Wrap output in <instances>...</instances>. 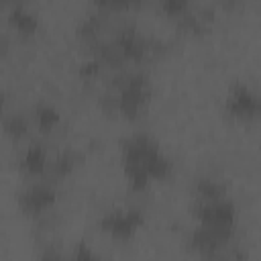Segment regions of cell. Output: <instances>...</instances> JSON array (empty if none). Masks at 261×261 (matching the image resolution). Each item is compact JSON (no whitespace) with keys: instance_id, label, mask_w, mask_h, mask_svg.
I'll return each mask as SVG.
<instances>
[{"instance_id":"cell-1","label":"cell","mask_w":261,"mask_h":261,"mask_svg":"<svg viewBox=\"0 0 261 261\" xmlns=\"http://www.w3.org/2000/svg\"><path fill=\"white\" fill-rule=\"evenodd\" d=\"M122 169L133 192H145L151 181H163L173 173V161L145 133L130 135L122 143Z\"/></svg>"},{"instance_id":"cell-2","label":"cell","mask_w":261,"mask_h":261,"mask_svg":"<svg viewBox=\"0 0 261 261\" xmlns=\"http://www.w3.org/2000/svg\"><path fill=\"white\" fill-rule=\"evenodd\" d=\"M194 216L198 220V226L210 228L226 237H234L237 208L226 196L218 200H196Z\"/></svg>"},{"instance_id":"cell-3","label":"cell","mask_w":261,"mask_h":261,"mask_svg":"<svg viewBox=\"0 0 261 261\" xmlns=\"http://www.w3.org/2000/svg\"><path fill=\"white\" fill-rule=\"evenodd\" d=\"M100 230L106 232L112 241H130L143 226L145 214L141 208H114L100 216Z\"/></svg>"},{"instance_id":"cell-4","label":"cell","mask_w":261,"mask_h":261,"mask_svg":"<svg viewBox=\"0 0 261 261\" xmlns=\"http://www.w3.org/2000/svg\"><path fill=\"white\" fill-rule=\"evenodd\" d=\"M57 202V190L49 177H41L29 184L18 194V208L29 216H43L47 214Z\"/></svg>"},{"instance_id":"cell-5","label":"cell","mask_w":261,"mask_h":261,"mask_svg":"<svg viewBox=\"0 0 261 261\" xmlns=\"http://www.w3.org/2000/svg\"><path fill=\"white\" fill-rule=\"evenodd\" d=\"M226 110H228V114H232L234 118H241V120L259 118L261 116V96L257 92H253L249 86L237 84L230 88V92L226 96Z\"/></svg>"},{"instance_id":"cell-6","label":"cell","mask_w":261,"mask_h":261,"mask_svg":"<svg viewBox=\"0 0 261 261\" xmlns=\"http://www.w3.org/2000/svg\"><path fill=\"white\" fill-rule=\"evenodd\" d=\"M49 161H51V157H49L47 149L39 143H33L22 151V155L18 159V167L22 169V173H27L31 177H45L47 169H49Z\"/></svg>"},{"instance_id":"cell-7","label":"cell","mask_w":261,"mask_h":261,"mask_svg":"<svg viewBox=\"0 0 261 261\" xmlns=\"http://www.w3.org/2000/svg\"><path fill=\"white\" fill-rule=\"evenodd\" d=\"M10 24L12 29L22 35V37H33L37 31H39V18L35 12H31L27 6L22 4H16L12 10H10Z\"/></svg>"},{"instance_id":"cell-8","label":"cell","mask_w":261,"mask_h":261,"mask_svg":"<svg viewBox=\"0 0 261 261\" xmlns=\"http://www.w3.org/2000/svg\"><path fill=\"white\" fill-rule=\"evenodd\" d=\"M31 118H33V124L41 130V133H51L59 122H61V114L59 110L53 106V104H37L35 110L31 112Z\"/></svg>"},{"instance_id":"cell-9","label":"cell","mask_w":261,"mask_h":261,"mask_svg":"<svg viewBox=\"0 0 261 261\" xmlns=\"http://www.w3.org/2000/svg\"><path fill=\"white\" fill-rule=\"evenodd\" d=\"M77 161H80V157H77L73 151H61L59 155L51 157L49 169H47V175H45V177H53V179L67 177V175L77 167Z\"/></svg>"},{"instance_id":"cell-10","label":"cell","mask_w":261,"mask_h":261,"mask_svg":"<svg viewBox=\"0 0 261 261\" xmlns=\"http://www.w3.org/2000/svg\"><path fill=\"white\" fill-rule=\"evenodd\" d=\"M194 194L196 200H218L226 196V188L214 177H198L194 181Z\"/></svg>"},{"instance_id":"cell-11","label":"cell","mask_w":261,"mask_h":261,"mask_svg":"<svg viewBox=\"0 0 261 261\" xmlns=\"http://www.w3.org/2000/svg\"><path fill=\"white\" fill-rule=\"evenodd\" d=\"M31 124H33V118L27 114H20V112H12L4 118V130H6V135H10L14 139L27 137L31 130Z\"/></svg>"},{"instance_id":"cell-12","label":"cell","mask_w":261,"mask_h":261,"mask_svg":"<svg viewBox=\"0 0 261 261\" xmlns=\"http://www.w3.org/2000/svg\"><path fill=\"white\" fill-rule=\"evenodd\" d=\"M161 10L171 18H184L190 12L192 0H159Z\"/></svg>"},{"instance_id":"cell-13","label":"cell","mask_w":261,"mask_h":261,"mask_svg":"<svg viewBox=\"0 0 261 261\" xmlns=\"http://www.w3.org/2000/svg\"><path fill=\"white\" fill-rule=\"evenodd\" d=\"M141 0H96V4L100 8H106V10H118V8H126V6H133Z\"/></svg>"},{"instance_id":"cell-14","label":"cell","mask_w":261,"mask_h":261,"mask_svg":"<svg viewBox=\"0 0 261 261\" xmlns=\"http://www.w3.org/2000/svg\"><path fill=\"white\" fill-rule=\"evenodd\" d=\"M73 257H75V259H94V257H96V253H94V251H90L86 243H80V245H75Z\"/></svg>"}]
</instances>
